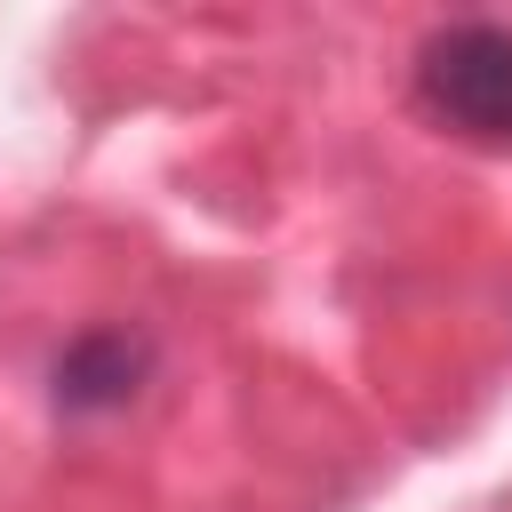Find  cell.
I'll return each mask as SVG.
<instances>
[{
	"instance_id": "1",
	"label": "cell",
	"mask_w": 512,
	"mask_h": 512,
	"mask_svg": "<svg viewBox=\"0 0 512 512\" xmlns=\"http://www.w3.org/2000/svg\"><path fill=\"white\" fill-rule=\"evenodd\" d=\"M416 104L464 144H512V24L456 16L416 48Z\"/></svg>"
},
{
	"instance_id": "2",
	"label": "cell",
	"mask_w": 512,
	"mask_h": 512,
	"mask_svg": "<svg viewBox=\"0 0 512 512\" xmlns=\"http://www.w3.org/2000/svg\"><path fill=\"white\" fill-rule=\"evenodd\" d=\"M152 368V344L128 336V328H88L64 360H56V408L64 416H104V408H128L136 384Z\"/></svg>"
}]
</instances>
